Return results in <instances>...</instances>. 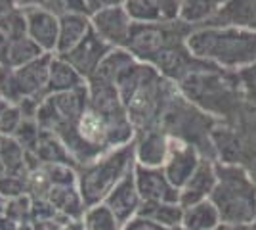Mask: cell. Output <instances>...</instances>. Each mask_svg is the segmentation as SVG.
<instances>
[{"label": "cell", "mask_w": 256, "mask_h": 230, "mask_svg": "<svg viewBox=\"0 0 256 230\" xmlns=\"http://www.w3.org/2000/svg\"><path fill=\"white\" fill-rule=\"evenodd\" d=\"M22 8H40L46 0H20Z\"/></svg>", "instance_id": "33"}, {"label": "cell", "mask_w": 256, "mask_h": 230, "mask_svg": "<svg viewBox=\"0 0 256 230\" xmlns=\"http://www.w3.org/2000/svg\"><path fill=\"white\" fill-rule=\"evenodd\" d=\"M88 106V87H80L71 92L48 94L40 102L36 111V123L42 131L60 134L75 123Z\"/></svg>", "instance_id": "7"}, {"label": "cell", "mask_w": 256, "mask_h": 230, "mask_svg": "<svg viewBox=\"0 0 256 230\" xmlns=\"http://www.w3.org/2000/svg\"><path fill=\"white\" fill-rule=\"evenodd\" d=\"M42 10L54 14L56 18H65V16H75V14H88L84 0H46ZM90 16V14H88Z\"/></svg>", "instance_id": "25"}, {"label": "cell", "mask_w": 256, "mask_h": 230, "mask_svg": "<svg viewBox=\"0 0 256 230\" xmlns=\"http://www.w3.org/2000/svg\"><path fill=\"white\" fill-rule=\"evenodd\" d=\"M134 140L126 146L100 155L98 159L76 167V186L84 207L104 203L107 194L134 169Z\"/></svg>", "instance_id": "4"}, {"label": "cell", "mask_w": 256, "mask_h": 230, "mask_svg": "<svg viewBox=\"0 0 256 230\" xmlns=\"http://www.w3.org/2000/svg\"><path fill=\"white\" fill-rule=\"evenodd\" d=\"M216 163L208 161L206 157L201 159V163L197 167V171L193 176L186 182V186L180 190V205L182 207H190L199 201L208 199L216 186Z\"/></svg>", "instance_id": "16"}, {"label": "cell", "mask_w": 256, "mask_h": 230, "mask_svg": "<svg viewBox=\"0 0 256 230\" xmlns=\"http://www.w3.org/2000/svg\"><path fill=\"white\" fill-rule=\"evenodd\" d=\"M170 152V136L160 127L136 132L134 136V155L136 163L146 167H162Z\"/></svg>", "instance_id": "13"}, {"label": "cell", "mask_w": 256, "mask_h": 230, "mask_svg": "<svg viewBox=\"0 0 256 230\" xmlns=\"http://www.w3.org/2000/svg\"><path fill=\"white\" fill-rule=\"evenodd\" d=\"M10 46H12V39L8 37V35H4L2 31H0V66H6Z\"/></svg>", "instance_id": "31"}, {"label": "cell", "mask_w": 256, "mask_h": 230, "mask_svg": "<svg viewBox=\"0 0 256 230\" xmlns=\"http://www.w3.org/2000/svg\"><path fill=\"white\" fill-rule=\"evenodd\" d=\"M86 81L76 73L73 67L69 66L60 56H54L50 64V77H48V94H58V92H71L76 88L84 87Z\"/></svg>", "instance_id": "18"}, {"label": "cell", "mask_w": 256, "mask_h": 230, "mask_svg": "<svg viewBox=\"0 0 256 230\" xmlns=\"http://www.w3.org/2000/svg\"><path fill=\"white\" fill-rule=\"evenodd\" d=\"M29 194V175H4L0 178V197L16 199Z\"/></svg>", "instance_id": "24"}, {"label": "cell", "mask_w": 256, "mask_h": 230, "mask_svg": "<svg viewBox=\"0 0 256 230\" xmlns=\"http://www.w3.org/2000/svg\"><path fill=\"white\" fill-rule=\"evenodd\" d=\"M90 22H92V31L102 41H106L111 48H126L134 22L128 16L124 6L107 8L98 14H92Z\"/></svg>", "instance_id": "9"}, {"label": "cell", "mask_w": 256, "mask_h": 230, "mask_svg": "<svg viewBox=\"0 0 256 230\" xmlns=\"http://www.w3.org/2000/svg\"><path fill=\"white\" fill-rule=\"evenodd\" d=\"M62 230H82V222H80V220H71V222H67Z\"/></svg>", "instance_id": "34"}, {"label": "cell", "mask_w": 256, "mask_h": 230, "mask_svg": "<svg viewBox=\"0 0 256 230\" xmlns=\"http://www.w3.org/2000/svg\"><path fill=\"white\" fill-rule=\"evenodd\" d=\"M134 62H136V58L130 54L126 48H113L90 79H98V81H104V83H109V85L117 87L118 79L124 75V71Z\"/></svg>", "instance_id": "19"}, {"label": "cell", "mask_w": 256, "mask_h": 230, "mask_svg": "<svg viewBox=\"0 0 256 230\" xmlns=\"http://www.w3.org/2000/svg\"><path fill=\"white\" fill-rule=\"evenodd\" d=\"M120 100L136 132L157 129L178 94V87L150 64L134 62L117 83Z\"/></svg>", "instance_id": "1"}, {"label": "cell", "mask_w": 256, "mask_h": 230, "mask_svg": "<svg viewBox=\"0 0 256 230\" xmlns=\"http://www.w3.org/2000/svg\"><path fill=\"white\" fill-rule=\"evenodd\" d=\"M182 224L188 230H216L222 224V220H220L218 209L214 207L212 201L204 199L195 205L184 207Z\"/></svg>", "instance_id": "20"}, {"label": "cell", "mask_w": 256, "mask_h": 230, "mask_svg": "<svg viewBox=\"0 0 256 230\" xmlns=\"http://www.w3.org/2000/svg\"><path fill=\"white\" fill-rule=\"evenodd\" d=\"M92 31V22L88 14H75L60 18V39H58V50L56 56L67 54L76 44Z\"/></svg>", "instance_id": "17"}, {"label": "cell", "mask_w": 256, "mask_h": 230, "mask_svg": "<svg viewBox=\"0 0 256 230\" xmlns=\"http://www.w3.org/2000/svg\"><path fill=\"white\" fill-rule=\"evenodd\" d=\"M216 186L210 201L218 209L222 222L245 224L256 220V180L243 167L216 163Z\"/></svg>", "instance_id": "3"}, {"label": "cell", "mask_w": 256, "mask_h": 230, "mask_svg": "<svg viewBox=\"0 0 256 230\" xmlns=\"http://www.w3.org/2000/svg\"><path fill=\"white\" fill-rule=\"evenodd\" d=\"M27 20V35L44 54H56L60 39V18L42 8H23Z\"/></svg>", "instance_id": "12"}, {"label": "cell", "mask_w": 256, "mask_h": 230, "mask_svg": "<svg viewBox=\"0 0 256 230\" xmlns=\"http://www.w3.org/2000/svg\"><path fill=\"white\" fill-rule=\"evenodd\" d=\"M31 215H32V197L29 194L16 197V199H8L6 209H4V217L6 219L14 220L18 224V222H23V219H27Z\"/></svg>", "instance_id": "26"}, {"label": "cell", "mask_w": 256, "mask_h": 230, "mask_svg": "<svg viewBox=\"0 0 256 230\" xmlns=\"http://www.w3.org/2000/svg\"><path fill=\"white\" fill-rule=\"evenodd\" d=\"M22 10V2L20 0H0V22L6 20L10 14Z\"/></svg>", "instance_id": "30"}, {"label": "cell", "mask_w": 256, "mask_h": 230, "mask_svg": "<svg viewBox=\"0 0 256 230\" xmlns=\"http://www.w3.org/2000/svg\"><path fill=\"white\" fill-rule=\"evenodd\" d=\"M201 159H203L201 152L195 146L170 136V152H168L166 163L162 165V169L172 184L178 190H182L186 186V182L193 176V173L197 171Z\"/></svg>", "instance_id": "11"}, {"label": "cell", "mask_w": 256, "mask_h": 230, "mask_svg": "<svg viewBox=\"0 0 256 230\" xmlns=\"http://www.w3.org/2000/svg\"><path fill=\"white\" fill-rule=\"evenodd\" d=\"M170 230H188L184 224H178V226H174V228H170Z\"/></svg>", "instance_id": "36"}, {"label": "cell", "mask_w": 256, "mask_h": 230, "mask_svg": "<svg viewBox=\"0 0 256 230\" xmlns=\"http://www.w3.org/2000/svg\"><path fill=\"white\" fill-rule=\"evenodd\" d=\"M107 207L111 209V213L120 220V224L134 219L140 213V209L144 205L142 197H140L138 186H136V178H134V169L128 173L117 186L113 188L107 197L104 199Z\"/></svg>", "instance_id": "14"}, {"label": "cell", "mask_w": 256, "mask_h": 230, "mask_svg": "<svg viewBox=\"0 0 256 230\" xmlns=\"http://www.w3.org/2000/svg\"><path fill=\"white\" fill-rule=\"evenodd\" d=\"M80 222H82V230H122L120 220L111 213V209L106 203L86 207Z\"/></svg>", "instance_id": "22"}, {"label": "cell", "mask_w": 256, "mask_h": 230, "mask_svg": "<svg viewBox=\"0 0 256 230\" xmlns=\"http://www.w3.org/2000/svg\"><path fill=\"white\" fill-rule=\"evenodd\" d=\"M216 230H256V220L254 222H245V224H228V222H222Z\"/></svg>", "instance_id": "32"}, {"label": "cell", "mask_w": 256, "mask_h": 230, "mask_svg": "<svg viewBox=\"0 0 256 230\" xmlns=\"http://www.w3.org/2000/svg\"><path fill=\"white\" fill-rule=\"evenodd\" d=\"M86 8H88V14H98L102 10H107V8H117V6H124L126 0H84Z\"/></svg>", "instance_id": "29"}, {"label": "cell", "mask_w": 256, "mask_h": 230, "mask_svg": "<svg viewBox=\"0 0 256 230\" xmlns=\"http://www.w3.org/2000/svg\"><path fill=\"white\" fill-rule=\"evenodd\" d=\"M134 178L144 203H180V190L168 180L162 167L134 165Z\"/></svg>", "instance_id": "8"}, {"label": "cell", "mask_w": 256, "mask_h": 230, "mask_svg": "<svg viewBox=\"0 0 256 230\" xmlns=\"http://www.w3.org/2000/svg\"><path fill=\"white\" fill-rule=\"evenodd\" d=\"M193 29L184 20L168 23H134L126 50L142 64H153L168 48L188 41Z\"/></svg>", "instance_id": "6"}, {"label": "cell", "mask_w": 256, "mask_h": 230, "mask_svg": "<svg viewBox=\"0 0 256 230\" xmlns=\"http://www.w3.org/2000/svg\"><path fill=\"white\" fill-rule=\"evenodd\" d=\"M186 46L197 60L210 66L243 67L256 64V33L237 27L193 29Z\"/></svg>", "instance_id": "2"}, {"label": "cell", "mask_w": 256, "mask_h": 230, "mask_svg": "<svg viewBox=\"0 0 256 230\" xmlns=\"http://www.w3.org/2000/svg\"><path fill=\"white\" fill-rule=\"evenodd\" d=\"M6 108H8V104H6V102H4V100L0 98V113H2V111L6 110Z\"/></svg>", "instance_id": "35"}, {"label": "cell", "mask_w": 256, "mask_h": 230, "mask_svg": "<svg viewBox=\"0 0 256 230\" xmlns=\"http://www.w3.org/2000/svg\"><path fill=\"white\" fill-rule=\"evenodd\" d=\"M111 50L113 48L106 41H102L94 31H90L73 50H69L67 54H62L60 58L65 60L84 81H88L96 73L98 67L102 66V62L106 60V56Z\"/></svg>", "instance_id": "10"}, {"label": "cell", "mask_w": 256, "mask_h": 230, "mask_svg": "<svg viewBox=\"0 0 256 230\" xmlns=\"http://www.w3.org/2000/svg\"><path fill=\"white\" fill-rule=\"evenodd\" d=\"M2 138H4V136H2V132H0V142H2Z\"/></svg>", "instance_id": "37"}, {"label": "cell", "mask_w": 256, "mask_h": 230, "mask_svg": "<svg viewBox=\"0 0 256 230\" xmlns=\"http://www.w3.org/2000/svg\"><path fill=\"white\" fill-rule=\"evenodd\" d=\"M122 230H170V228H166V226H162V224L148 219L144 215H136L134 219H130L128 222L122 224Z\"/></svg>", "instance_id": "28"}, {"label": "cell", "mask_w": 256, "mask_h": 230, "mask_svg": "<svg viewBox=\"0 0 256 230\" xmlns=\"http://www.w3.org/2000/svg\"><path fill=\"white\" fill-rule=\"evenodd\" d=\"M23 123V115L20 108L18 106H8L6 110L0 113V132H2V136H8L12 138L18 129L22 127Z\"/></svg>", "instance_id": "27"}, {"label": "cell", "mask_w": 256, "mask_h": 230, "mask_svg": "<svg viewBox=\"0 0 256 230\" xmlns=\"http://www.w3.org/2000/svg\"><path fill=\"white\" fill-rule=\"evenodd\" d=\"M54 56L56 54H42L31 64L16 69L0 66V98L8 106H18L29 98L42 102L48 96L46 88Z\"/></svg>", "instance_id": "5"}, {"label": "cell", "mask_w": 256, "mask_h": 230, "mask_svg": "<svg viewBox=\"0 0 256 230\" xmlns=\"http://www.w3.org/2000/svg\"><path fill=\"white\" fill-rule=\"evenodd\" d=\"M124 8L134 23H168L182 20V0H126Z\"/></svg>", "instance_id": "15"}, {"label": "cell", "mask_w": 256, "mask_h": 230, "mask_svg": "<svg viewBox=\"0 0 256 230\" xmlns=\"http://www.w3.org/2000/svg\"><path fill=\"white\" fill-rule=\"evenodd\" d=\"M138 215H144L148 219L159 222L166 228H174L182 224V219H184V207L180 203H144L142 209H140Z\"/></svg>", "instance_id": "21"}, {"label": "cell", "mask_w": 256, "mask_h": 230, "mask_svg": "<svg viewBox=\"0 0 256 230\" xmlns=\"http://www.w3.org/2000/svg\"><path fill=\"white\" fill-rule=\"evenodd\" d=\"M44 52L32 43L29 37H23L18 41H12L10 52H8V60H6V67H22L25 64H31L36 58H40Z\"/></svg>", "instance_id": "23"}]
</instances>
